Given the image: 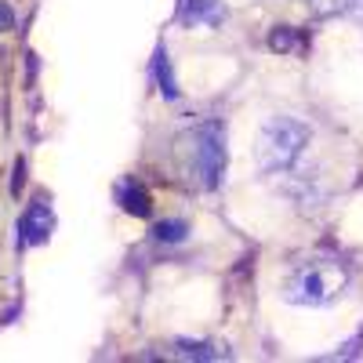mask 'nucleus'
Here are the masks:
<instances>
[{
  "mask_svg": "<svg viewBox=\"0 0 363 363\" xmlns=\"http://www.w3.org/2000/svg\"><path fill=\"white\" fill-rule=\"evenodd\" d=\"M338 287H342V272H330L327 277L323 269H301L291 284V291H287V298L298 301V306H320V301H327Z\"/></svg>",
  "mask_w": 363,
  "mask_h": 363,
  "instance_id": "3",
  "label": "nucleus"
},
{
  "mask_svg": "<svg viewBox=\"0 0 363 363\" xmlns=\"http://www.w3.org/2000/svg\"><path fill=\"white\" fill-rule=\"evenodd\" d=\"M186 229H189L186 222H160L157 225V236L160 240H186Z\"/></svg>",
  "mask_w": 363,
  "mask_h": 363,
  "instance_id": "8",
  "label": "nucleus"
},
{
  "mask_svg": "<svg viewBox=\"0 0 363 363\" xmlns=\"http://www.w3.org/2000/svg\"><path fill=\"white\" fill-rule=\"evenodd\" d=\"M153 69H157V77H160V84H164V95L174 99L178 87H174V80H171V73H167V55H164V48L157 51V66H153Z\"/></svg>",
  "mask_w": 363,
  "mask_h": 363,
  "instance_id": "7",
  "label": "nucleus"
},
{
  "mask_svg": "<svg viewBox=\"0 0 363 363\" xmlns=\"http://www.w3.org/2000/svg\"><path fill=\"white\" fill-rule=\"evenodd\" d=\"M51 233V207L44 200L29 203V211L22 215V244H44Z\"/></svg>",
  "mask_w": 363,
  "mask_h": 363,
  "instance_id": "4",
  "label": "nucleus"
},
{
  "mask_svg": "<svg viewBox=\"0 0 363 363\" xmlns=\"http://www.w3.org/2000/svg\"><path fill=\"white\" fill-rule=\"evenodd\" d=\"M186 22H218L222 18V8L215 0H186V11H182Z\"/></svg>",
  "mask_w": 363,
  "mask_h": 363,
  "instance_id": "5",
  "label": "nucleus"
},
{
  "mask_svg": "<svg viewBox=\"0 0 363 363\" xmlns=\"http://www.w3.org/2000/svg\"><path fill=\"white\" fill-rule=\"evenodd\" d=\"M15 26V15H11V8L4 4V0H0V29H11Z\"/></svg>",
  "mask_w": 363,
  "mask_h": 363,
  "instance_id": "9",
  "label": "nucleus"
},
{
  "mask_svg": "<svg viewBox=\"0 0 363 363\" xmlns=\"http://www.w3.org/2000/svg\"><path fill=\"white\" fill-rule=\"evenodd\" d=\"M222 167H225V135H222V124H207L196 135V171H200V182L207 189L218 186Z\"/></svg>",
  "mask_w": 363,
  "mask_h": 363,
  "instance_id": "2",
  "label": "nucleus"
},
{
  "mask_svg": "<svg viewBox=\"0 0 363 363\" xmlns=\"http://www.w3.org/2000/svg\"><path fill=\"white\" fill-rule=\"evenodd\" d=\"M306 142H309L306 124H298V120H291V116H280V120H272V124L262 131L258 160H262V167H287L301 153Z\"/></svg>",
  "mask_w": 363,
  "mask_h": 363,
  "instance_id": "1",
  "label": "nucleus"
},
{
  "mask_svg": "<svg viewBox=\"0 0 363 363\" xmlns=\"http://www.w3.org/2000/svg\"><path fill=\"white\" fill-rule=\"evenodd\" d=\"M120 200H124V207L131 211V215H145V211H149V200L131 186V182H128V186H120Z\"/></svg>",
  "mask_w": 363,
  "mask_h": 363,
  "instance_id": "6",
  "label": "nucleus"
}]
</instances>
